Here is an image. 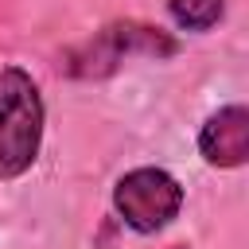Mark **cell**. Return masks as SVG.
<instances>
[{"mask_svg":"<svg viewBox=\"0 0 249 249\" xmlns=\"http://www.w3.org/2000/svg\"><path fill=\"white\" fill-rule=\"evenodd\" d=\"M198 156L218 171L241 167L249 160V109L222 105L218 113H210L198 128Z\"/></svg>","mask_w":249,"mask_h":249,"instance_id":"obj_4","label":"cell"},{"mask_svg":"<svg viewBox=\"0 0 249 249\" xmlns=\"http://www.w3.org/2000/svg\"><path fill=\"white\" fill-rule=\"evenodd\" d=\"M167 16L183 31H210L226 16V0H167Z\"/></svg>","mask_w":249,"mask_h":249,"instance_id":"obj_5","label":"cell"},{"mask_svg":"<svg viewBox=\"0 0 249 249\" xmlns=\"http://www.w3.org/2000/svg\"><path fill=\"white\" fill-rule=\"evenodd\" d=\"M43 93L23 66L0 70V179H19L35 167L43 148Z\"/></svg>","mask_w":249,"mask_h":249,"instance_id":"obj_1","label":"cell"},{"mask_svg":"<svg viewBox=\"0 0 249 249\" xmlns=\"http://www.w3.org/2000/svg\"><path fill=\"white\" fill-rule=\"evenodd\" d=\"M175 51H179V43L167 31L136 23V19H117V23H105L101 31H93L74 51H66V74L70 78H105L132 54L167 58Z\"/></svg>","mask_w":249,"mask_h":249,"instance_id":"obj_2","label":"cell"},{"mask_svg":"<svg viewBox=\"0 0 249 249\" xmlns=\"http://www.w3.org/2000/svg\"><path fill=\"white\" fill-rule=\"evenodd\" d=\"M113 210L128 230L160 233L183 210V183L163 167H132L113 183Z\"/></svg>","mask_w":249,"mask_h":249,"instance_id":"obj_3","label":"cell"},{"mask_svg":"<svg viewBox=\"0 0 249 249\" xmlns=\"http://www.w3.org/2000/svg\"><path fill=\"white\" fill-rule=\"evenodd\" d=\"M171 249H187V245H171Z\"/></svg>","mask_w":249,"mask_h":249,"instance_id":"obj_6","label":"cell"}]
</instances>
